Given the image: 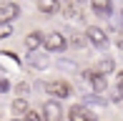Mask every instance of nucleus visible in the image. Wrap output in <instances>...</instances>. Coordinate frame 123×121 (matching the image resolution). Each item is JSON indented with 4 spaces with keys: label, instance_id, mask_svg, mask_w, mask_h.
<instances>
[{
    "label": "nucleus",
    "instance_id": "nucleus-13",
    "mask_svg": "<svg viewBox=\"0 0 123 121\" xmlns=\"http://www.w3.org/2000/svg\"><path fill=\"white\" fill-rule=\"evenodd\" d=\"M116 68V63H113V58H103V60H98V73L100 76H105V73H111V71Z\"/></svg>",
    "mask_w": 123,
    "mask_h": 121
},
{
    "label": "nucleus",
    "instance_id": "nucleus-15",
    "mask_svg": "<svg viewBox=\"0 0 123 121\" xmlns=\"http://www.w3.org/2000/svg\"><path fill=\"white\" fill-rule=\"evenodd\" d=\"M70 43H73L75 48H83V46H86V40H83V38L78 35V33H70Z\"/></svg>",
    "mask_w": 123,
    "mask_h": 121
},
{
    "label": "nucleus",
    "instance_id": "nucleus-14",
    "mask_svg": "<svg viewBox=\"0 0 123 121\" xmlns=\"http://www.w3.org/2000/svg\"><path fill=\"white\" fill-rule=\"evenodd\" d=\"M105 98L100 93H93V96H83V106H103Z\"/></svg>",
    "mask_w": 123,
    "mask_h": 121
},
{
    "label": "nucleus",
    "instance_id": "nucleus-1",
    "mask_svg": "<svg viewBox=\"0 0 123 121\" xmlns=\"http://www.w3.org/2000/svg\"><path fill=\"white\" fill-rule=\"evenodd\" d=\"M68 119H70V121H98V119H96V114H93L88 106H83V103H75V106H70Z\"/></svg>",
    "mask_w": 123,
    "mask_h": 121
},
{
    "label": "nucleus",
    "instance_id": "nucleus-4",
    "mask_svg": "<svg viewBox=\"0 0 123 121\" xmlns=\"http://www.w3.org/2000/svg\"><path fill=\"white\" fill-rule=\"evenodd\" d=\"M86 40H91L96 48H105L108 46V35H105L100 28H96V25H91V28L86 30Z\"/></svg>",
    "mask_w": 123,
    "mask_h": 121
},
{
    "label": "nucleus",
    "instance_id": "nucleus-3",
    "mask_svg": "<svg viewBox=\"0 0 123 121\" xmlns=\"http://www.w3.org/2000/svg\"><path fill=\"white\" fill-rule=\"evenodd\" d=\"M45 91L50 93V96H55V98L70 96V86L65 83V81H48V83H45Z\"/></svg>",
    "mask_w": 123,
    "mask_h": 121
},
{
    "label": "nucleus",
    "instance_id": "nucleus-2",
    "mask_svg": "<svg viewBox=\"0 0 123 121\" xmlns=\"http://www.w3.org/2000/svg\"><path fill=\"white\" fill-rule=\"evenodd\" d=\"M63 119V108L58 101H45L43 103V121H60Z\"/></svg>",
    "mask_w": 123,
    "mask_h": 121
},
{
    "label": "nucleus",
    "instance_id": "nucleus-5",
    "mask_svg": "<svg viewBox=\"0 0 123 121\" xmlns=\"http://www.w3.org/2000/svg\"><path fill=\"white\" fill-rule=\"evenodd\" d=\"M43 46H45L48 51H63V48L68 46V40H65L63 33H48L45 40H43Z\"/></svg>",
    "mask_w": 123,
    "mask_h": 121
},
{
    "label": "nucleus",
    "instance_id": "nucleus-20",
    "mask_svg": "<svg viewBox=\"0 0 123 121\" xmlns=\"http://www.w3.org/2000/svg\"><path fill=\"white\" fill-rule=\"evenodd\" d=\"M75 3H78V5H83V3H86V0H75Z\"/></svg>",
    "mask_w": 123,
    "mask_h": 121
},
{
    "label": "nucleus",
    "instance_id": "nucleus-9",
    "mask_svg": "<svg viewBox=\"0 0 123 121\" xmlns=\"http://www.w3.org/2000/svg\"><path fill=\"white\" fill-rule=\"evenodd\" d=\"M10 111H13V116H25V114H28V101H25V98H15V101H13V106H10Z\"/></svg>",
    "mask_w": 123,
    "mask_h": 121
},
{
    "label": "nucleus",
    "instance_id": "nucleus-11",
    "mask_svg": "<svg viewBox=\"0 0 123 121\" xmlns=\"http://www.w3.org/2000/svg\"><path fill=\"white\" fill-rule=\"evenodd\" d=\"M91 83H93V91L96 93H105V88H108V81H105V76H100V73L93 76Z\"/></svg>",
    "mask_w": 123,
    "mask_h": 121
},
{
    "label": "nucleus",
    "instance_id": "nucleus-8",
    "mask_svg": "<svg viewBox=\"0 0 123 121\" xmlns=\"http://www.w3.org/2000/svg\"><path fill=\"white\" fill-rule=\"evenodd\" d=\"M43 40H45V38H43L40 33H30V35L25 38V48H28V51L33 53V51H38V48L43 46Z\"/></svg>",
    "mask_w": 123,
    "mask_h": 121
},
{
    "label": "nucleus",
    "instance_id": "nucleus-18",
    "mask_svg": "<svg viewBox=\"0 0 123 121\" xmlns=\"http://www.w3.org/2000/svg\"><path fill=\"white\" fill-rule=\"evenodd\" d=\"M10 88V83H8V78H5V76H0V93H5Z\"/></svg>",
    "mask_w": 123,
    "mask_h": 121
},
{
    "label": "nucleus",
    "instance_id": "nucleus-21",
    "mask_svg": "<svg viewBox=\"0 0 123 121\" xmlns=\"http://www.w3.org/2000/svg\"><path fill=\"white\" fill-rule=\"evenodd\" d=\"M121 18H123V13H121Z\"/></svg>",
    "mask_w": 123,
    "mask_h": 121
},
{
    "label": "nucleus",
    "instance_id": "nucleus-17",
    "mask_svg": "<svg viewBox=\"0 0 123 121\" xmlns=\"http://www.w3.org/2000/svg\"><path fill=\"white\" fill-rule=\"evenodd\" d=\"M23 121H43V119H40V114H35V111H28L25 116H23Z\"/></svg>",
    "mask_w": 123,
    "mask_h": 121
},
{
    "label": "nucleus",
    "instance_id": "nucleus-19",
    "mask_svg": "<svg viewBox=\"0 0 123 121\" xmlns=\"http://www.w3.org/2000/svg\"><path fill=\"white\" fill-rule=\"evenodd\" d=\"M118 91H123V73H118Z\"/></svg>",
    "mask_w": 123,
    "mask_h": 121
},
{
    "label": "nucleus",
    "instance_id": "nucleus-16",
    "mask_svg": "<svg viewBox=\"0 0 123 121\" xmlns=\"http://www.w3.org/2000/svg\"><path fill=\"white\" fill-rule=\"evenodd\" d=\"M10 33H13V25H10V23H0V38L10 35Z\"/></svg>",
    "mask_w": 123,
    "mask_h": 121
},
{
    "label": "nucleus",
    "instance_id": "nucleus-10",
    "mask_svg": "<svg viewBox=\"0 0 123 121\" xmlns=\"http://www.w3.org/2000/svg\"><path fill=\"white\" fill-rule=\"evenodd\" d=\"M38 8H40V13H58L60 0H38Z\"/></svg>",
    "mask_w": 123,
    "mask_h": 121
},
{
    "label": "nucleus",
    "instance_id": "nucleus-12",
    "mask_svg": "<svg viewBox=\"0 0 123 121\" xmlns=\"http://www.w3.org/2000/svg\"><path fill=\"white\" fill-rule=\"evenodd\" d=\"M93 10L98 15H108L111 13V0H93Z\"/></svg>",
    "mask_w": 123,
    "mask_h": 121
},
{
    "label": "nucleus",
    "instance_id": "nucleus-7",
    "mask_svg": "<svg viewBox=\"0 0 123 121\" xmlns=\"http://www.w3.org/2000/svg\"><path fill=\"white\" fill-rule=\"evenodd\" d=\"M28 66H33V68H48L50 66V58L45 56V53H38V51H33L30 56H28Z\"/></svg>",
    "mask_w": 123,
    "mask_h": 121
},
{
    "label": "nucleus",
    "instance_id": "nucleus-6",
    "mask_svg": "<svg viewBox=\"0 0 123 121\" xmlns=\"http://www.w3.org/2000/svg\"><path fill=\"white\" fill-rule=\"evenodd\" d=\"M18 15H20V5H15V3H3L0 5V23H10Z\"/></svg>",
    "mask_w": 123,
    "mask_h": 121
}]
</instances>
